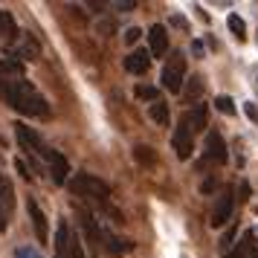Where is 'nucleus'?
Segmentation results:
<instances>
[{
  "mask_svg": "<svg viewBox=\"0 0 258 258\" xmlns=\"http://www.w3.org/2000/svg\"><path fill=\"white\" fill-rule=\"evenodd\" d=\"M0 96L6 99V105L24 113L29 119H49L52 116V107L44 96L35 90V84L26 82V79H9V82H0Z\"/></svg>",
  "mask_w": 258,
  "mask_h": 258,
  "instance_id": "1",
  "label": "nucleus"
},
{
  "mask_svg": "<svg viewBox=\"0 0 258 258\" xmlns=\"http://www.w3.org/2000/svg\"><path fill=\"white\" fill-rule=\"evenodd\" d=\"M67 186H70V191L76 198H87V200H107L110 198V186H107L102 177L90 174V171H76Z\"/></svg>",
  "mask_w": 258,
  "mask_h": 258,
  "instance_id": "2",
  "label": "nucleus"
},
{
  "mask_svg": "<svg viewBox=\"0 0 258 258\" xmlns=\"http://www.w3.org/2000/svg\"><path fill=\"white\" fill-rule=\"evenodd\" d=\"M186 70H188V64H186V55H183L180 49L165 58L163 79H160V82H163V87L168 93H183V87H186Z\"/></svg>",
  "mask_w": 258,
  "mask_h": 258,
  "instance_id": "3",
  "label": "nucleus"
},
{
  "mask_svg": "<svg viewBox=\"0 0 258 258\" xmlns=\"http://www.w3.org/2000/svg\"><path fill=\"white\" fill-rule=\"evenodd\" d=\"M15 140H18V145L24 148V151L35 154V157H44L47 154V148H44V140H41V134H38L35 128H29V125H24V122H15Z\"/></svg>",
  "mask_w": 258,
  "mask_h": 258,
  "instance_id": "4",
  "label": "nucleus"
},
{
  "mask_svg": "<svg viewBox=\"0 0 258 258\" xmlns=\"http://www.w3.org/2000/svg\"><path fill=\"white\" fill-rule=\"evenodd\" d=\"M15 215V186L6 174H0V232L9 229Z\"/></svg>",
  "mask_w": 258,
  "mask_h": 258,
  "instance_id": "5",
  "label": "nucleus"
},
{
  "mask_svg": "<svg viewBox=\"0 0 258 258\" xmlns=\"http://www.w3.org/2000/svg\"><path fill=\"white\" fill-rule=\"evenodd\" d=\"M232 212H235V191L232 188H223L221 195H218V200H215V209H212V226L215 229H221V226H226V223L232 221Z\"/></svg>",
  "mask_w": 258,
  "mask_h": 258,
  "instance_id": "6",
  "label": "nucleus"
},
{
  "mask_svg": "<svg viewBox=\"0 0 258 258\" xmlns=\"http://www.w3.org/2000/svg\"><path fill=\"white\" fill-rule=\"evenodd\" d=\"M171 148H174L177 160H188V157L195 154V131L188 128L186 119H180L177 131L171 134Z\"/></svg>",
  "mask_w": 258,
  "mask_h": 258,
  "instance_id": "7",
  "label": "nucleus"
},
{
  "mask_svg": "<svg viewBox=\"0 0 258 258\" xmlns=\"http://www.w3.org/2000/svg\"><path fill=\"white\" fill-rule=\"evenodd\" d=\"M44 160H47V168L49 174H52V183L55 186H64V183H70V163H67V157L61 151H55V148H47V154H44Z\"/></svg>",
  "mask_w": 258,
  "mask_h": 258,
  "instance_id": "8",
  "label": "nucleus"
},
{
  "mask_svg": "<svg viewBox=\"0 0 258 258\" xmlns=\"http://www.w3.org/2000/svg\"><path fill=\"white\" fill-rule=\"evenodd\" d=\"M226 157H229V154H226V142H223V137L218 134V131H209V134H206V145H203V163L206 165H223L226 163Z\"/></svg>",
  "mask_w": 258,
  "mask_h": 258,
  "instance_id": "9",
  "label": "nucleus"
},
{
  "mask_svg": "<svg viewBox=\"0 0 258 258\" xmlns=\"http://www.w3.org/2000/svg\"><path fill=\"white\" fill-rule=\"evenodd\" d=\"M26 212H29V221H32V229H35L38 241H41V244H47V241H49V221H47V215H44V209L38 206L35 198L26 200Z\"/></svg>",
  "mask_w": 258,
  "mask_h": 258,
  "instance_id": "10",
  "label": "nucleus"
},
{
  "mask_svg": "<svg viewBox=\"0 0 258 258\" xmlns=\"http://www.w3.org/2000/svg\"><path fill=\"white\" fill-rule=\"evenodd\" d=\"M6 55L32 61V58H38V55H41V47H38V41L29 35V32H21V35H18V47H15V49H6Z\"/></svg>",
  "mask_w": 258,
  "mask_h": 258,
  "instance_id": "11",
  "label": "nucleus"
},
{
  "mask_svg": "<svg viewBox=\"0 0 258 258\" xmlns=\"http://www.w3.org/2000/svg\"><path fill=\"white\" fill-rule=\"evenodd\" d=\"M148 52L157 55V58L168 55V32H165L163 24H154L151 29H148Z\"/></svg>",
  "mask_w": 258,
  "mask_h": 258,
  "instance_id": "12",
  "label": "nucleus"
},
{
  "mask_svg": "<svg viewBox=\"0 0 258 258\" xmlns=\"http://www.w3.org/2000/svg\"><path fill=\"white\" fill-rule=\"evenodd\" d=\"M52 246H55V258H70L73 229H70V223L64 221V218L58 221V229H55V241H52Z\"/></svg>",
  "mask_w": 258,
  "mask_h": 258,
  "instance_id": "13",
  "label": "nucleus"
},
{
  "mask_svg": "<svg viewBox=\"0 0 258 258\" xmlns=\"http://www.w3.org/2000/svg\"><path fill=\"white\" fill-rule=\"evenodd\" d=\"M148 67H151V52L148 49H134V52L125 55V70L131 76H145Z\"/></svg>",
  "mask_w": 258,
  "mask_h": 258,
  "instance_id": "14",
  "label": "nucleus"
},
{
  "mask_svg": "<svg viewBox=\"0 0 258 258\" xmlns=\"http://www.w3.org/2000/svg\"><path fill=\"white\" fill-rule=\"evenodd\" d=\"M183 119L188 122V128L195 131V137H198L200 131L209 125V105H206V102H200V105H195L191 110H186V113H183Z\"/></svg>",
  "mask_w": 258,
  "mask_h": 258,
  "instance_id": "15",
  "label": "nucleus"
},
{
  "mask_svg": "<svg viewBox=\"0 0 258 258\" xmlns=\"http://www.w3.org/2000/svg\"><path fill=\"white\" fill-rule=\"evenodd\" d=\"M79 221H82V229H84V235L90 238V244H102V226H99V221H96L90 212H84L82 206H79Z\"/></svg>",
  "mask_w": 258,
  "mask_h": 258,
  "instance_id": "16",
  "label": "nucleus"
},
{
  "mask_svg": "<svg viewBox=\"0 0 258 258\" xmlns=\"http://www.w3.org/2000/svg\"><path fill=\"white\" fill-rule=\"evenodd\" d=\"M102 244H105V249L110 255H125V252L134 249V244H131L128 238H116V235L105 232V229H102Z\"/></svg>",
  "mask_w": 258,
  "mask_h": 258,
  "instance_id": "17",
  "label": "nucleus"
},
{
  "mask_svg": "<svg viewBox=\"0 0 258 258\" xmlns=\"http://www.w3.org/2000/svg\"><path fill=\"white\" fill-rule=\"evenodd\" d=\"M203 87H206L203 76H191V79L186 82V87H183V102H188V105H200Z\"/></svg>",
  "mask_w": 258,
  "mask_h": 258,
  "instance_id": "18",
  "label": "nucleus"
},
{
  "mask_svg": "<svg viewBox=\"0 0 258 258\" xmlns=\"http://www.w3.org/2000/svg\"><path fill=\"white\" fill-rule=\"evenodd\" d=\"M223 258H255V244H252V235H244L241 244H235Z\"/></svg>",
  "mask_w": 258,
  "mask_h": 258,
  "instance_id": "19",
  "label": "nucleus"
},
{
  "mask_svg": "<svg viewBox=\"0 0 258 258\" xmlns=\"http://www.w3.org/2000/svg\"><path fill=\"white\" fill-rule=\"evenodd\" d=\"M148 116H151V122H157L160 128H165V125L171 122V110H168V105H165L163 99H157V102L148 107Z\"/></svg>",
  "mask_w": 258,
  "mask_h": 258,
  "instance_id": "20",
  "label": "nucleus"
},
{
  "mask_svg": "<svg viewBox=\"0 0 258 258\" xmlns=\"http://www.w3.org/2000/svg\"><path fill=\"white\" fill-rule=\"evenodd\" d=\"M9 38H18V24H15L12 12L0 9V41H9Z\"/></svg>",
  "mask_w": 258,
  "mask_h": 258,
  "instance_id": "21",
  "label": "nucleus"
},
{
  "mask_svg": "<svg viewBox=\"0 0 258 258\" xmlns=\"http://www.w3.org/2000/svg\"><path fill=\"white\" fill-rule=\"evenodd\" d=\"M134 160L145 168H154L157 165V151H154L151 145H134Z\"/></svg>",
  "mask_w": 258,
  "mask_h": 258,
  "instance_id": "22",
  "label": "nucleus"
},
{
  "mask_svg": "<svg viewBox=\"0 0 258 258\" xmlns=\"http://www.w3.org/2000/svg\"><path fill=\"white\" fill-rule=\"evenodd\" d=\"M0 73H6V76H12V79H24L21 73H24V64L12 55H3L0 58Z\"/></svg>",
  "mask_w": 258,
  "mask_h": 258,
  "instance_id": "23",
  "label": "nucleus"
},
{
  "mask_svg": "<svg viewBox=\"0 0 258 258\" xmlns=\"http://www.w3.org/2000/svg\"><path fill=\"white\" fill-rule=\"evenodd\" d=\"M226 24H229V29H232V35L238 38V41H244V38H246V24L238 18V15H229V18H226Z\"/></svg>",
  "mask_w": 258,
  "mask_h": 258,
  "instance_id": "24",
  "label": "nucleus"
},
{
  "mask_svg": "<svg viewBox=\"0 0 258 258\" xmlns=\"http://www.w3.org/2000/svg\"><path fill=\"white\" fill-rule=\"evenodd\" d=\"M134 93H137V99H145V102H157V99H160V96H157V87H154V84H140V87H137V90H134Z\"/></svg>",
  "mask_w": 258,
  "mask_h": 258,
  "instance_id": "25",
  "label": "nucleus"
},
{
  "mask_svg": "<svg viewBox=\"0 0 258 258\" xmlns=\"http://www.w3.org/2000/svg\"><path fill=\"white\" fill-rule=\"evenodd\" d=\"M215 107H218L221 113H226V116H232L235 113V102L229 99V96H218V99H215Z\"/></svg>",
  "mask_w": 258,
  "mask_h": 258,
  "instance_id": "26",
  "label": "nucleus"
},
{
  "mask_svg": "<svg viewBox=\"0 0 258 258\" xmlns=\"http://www.w3.org/2000/svg\"><path fill=\"white\" fill-rule=\"evenodd\" d=\"M15 258H41V252H38L35 246H18L15 249Z\"/></svg>",
  "mask_w": 258,
  "mask_h": 258,
  "instance_id": "27",
  "label": "nucleus"
},
{
  "mask_svg": "<svg viewBox=\"0 0 258 258\" xmlns=\"http://www.w3.org/2000/svg\"><path fill=\"white\" fill-rule=\"evenodd\" d=\"M15 171H18V174L24 177L26 183H32V174H29V165H26L24 160H18V157H15Z\"/></svg>",
  "mask_w": 258,
  "mask_h": 258,
  "instance_id": "28",
  "label": "nucleus"
},
{
  "mask_svg": "<svg viewBox=\"0 0 258 258\" xmlns=\"http://www.w3.org/2000/svg\"><path fill=\"white\" fill-rule=\"evenodd\" d=\"M140 38H142V29H137V26L125 29V44H128V47H134V44H137Z\"/></svg>",
  "mask_w": 258,
  "mask_h": 258,
  "instance_id": "29",
  "label": "nucleus"
},
{
  "mask_svg": "<svg viewBox=\"0 0 258 258\" xmlns=\"http://www.w3.org/2000/svg\"><path fill=\"white\" fill-rule=\"evenodd\" d=\"M70 258H84V244L73 235V249H70Z\"/></svg>",
  "mask_w": 258,
  "mask_h": 258,
  "instance_id": "30",
  "label": "nucleus"
},
{
  "mask_svg": "<svg viewBox=\"0 0 258 258\" xmlns=\"http://www.w3.org/2000/svg\"><path fill=\"white\" fill-rule=\"evenodd\" d=\"M232 238H235V229H229V232H226V235L221 238V246H223V249H229V246H235V244H232Z\"/></svg>",
  "mask_w": 258,
  "mask_h": 258,
  "instance_id": "31",
  "label": "nucleus"
},
{
  "mask_svg": "<svg viewBox=\"0 0 258 258\" xmlns=\"http://www.w3.org/2000/svg\"><path fill=\"white\" fill-rule=\"evenodd\" d=\"M244 110H246V116H249V119H258V110H255V105H252V102H246Z\"/></svg>",
  "mask_w": 258,
  "mask_h": 258,
  "instance_id": "32",
  "label": "nucleus"
},
{
  "mask_svg": "<svg viewBox=\"0 0 258 258\" xmlns=\"http://www.w3.org/2000/svg\"><path fill=\"white\" fill-rule=\"evenodd\" d=\"M171 24H174V26H180V29H186V21H183L180 15H174V18H171Z\"/></svg>",
  "mask_w": 258,
  "mask_h": 258,
  "instance_id": "33",
  "label": "nucleus"
},
{
  "mask_svg": "<svg viewBox=\"0 0 258 258\" xmlns=\"http://www.w3.org/2000/svg\"><path fill=\"white\" fill-rule=\"evenodd\" d=\"M191 52H195V55H203V44H200V41H195V44H191Z\"/></svg>",
  "mask_w": 258,
  "mask_h": 258,
  "instance_id": "34",
  "label": "nucleus"
},
{
  "mask_svg": "<svg viewBox=\"0 0 258 258\" xmlns=\"http://www.w3.org/2000/svg\"><path fill=\"white\" fill-rule=\"evenodd\" d=\"M212 188H215V180H206V183H203V186H200V191H206V195H209Z\"/></svg>",
  "mask_w": 258,
  "mask_h": 258,
  "instance_id": "35",
  "label": "nucleus"
},
{
  "mask_svg": "<svg viewBox=\"0 0 258 258\" xmlns=\"http://www.w3.org/2000/svg\"><path fill=\"white\" fill-rule=\"evenodd\" d=\"M249 198V186H246V183H241V200H246Z\"/></svg>",
  "mask_w": 258,
  "mask_h": 258,
  "instance_id": "36",
  "label": "nucleus"
}]
</instances>
